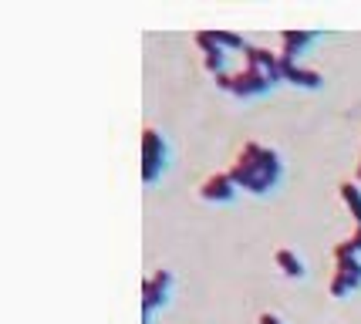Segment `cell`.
<instances>
[{"instance_id":"cell-1","label":"cell","mask_w":361,"mask_h":324,"mask_svg":"<svg viewBox=\"0 0 361 324\" xmlns=\"http://www.w3.org/2000/svg\"><path fill=\"white\" fill-rule=\"evenodd\" d=\"M281 155L274 149H264V145H247L243 155L236 159V166L230 169V179L236 186H243L247 193H257V196H267L274 183L281 179Z\"/></svg>"},{"instance_id":"cell-2","label":"cell","mask_w":361,"mask_h":324,"mask_svg":"<svg viewBox=\"0 0 361 324\" xmlns=\"http://www.w3.org/2000/svg\"><path fill=\"white\" fill-rule=\"evenodd\" d=\"M166 166H169V145L156 128H145L142 132V183L156 186L162 179Z\"/></svg>"},{"instance_id":"cell-3","label":"cell","mask_w":361,"mask_h":324,"mask_svg":"<svg viewBox=\"0 0 361 324\" xmlns=\"http://www.w3.org/2000/svg\"><path fill=\"white\" fill-rule=\"evenodd\" d=\"M169 291H173V274L169 270H156V277H149L142 284V324H149L159 308H166Z\"/></svg>"},{"instance_id":"cell-4","label":"cell","mask_w":361,"mask_h":324,"mask_svg":"<svg viewBox=\"0 0 361 324\" xmlns=\"http://www.w3.org/2000/svg\"><path fill=\"white\" fill-rule=\"evenodd\" d=\"M274 85H281V81H277L274 75H267V71H260V68H250V64H247V71L233 75V81H230V92H233L236 98H253V95L270 92Z\"/></svg>"},{"instance_id":"cell-5","label":"cell","mask_w":361,"mask_h":324,"mask_svg":"<svg viewBox=\"0 0 361 324\" xmlns=\"http://www.w3.org/2000/svg\"><path fill=\"white\" fill-rule=\"evenodd\" d=\"M355 287H361V260L358 257H345V260H338V274L331 280V294L334 297H345Z\"/></svg>"},{"instance_id":"cell-6","label":"cell","mask_w":361,"mask_h":324,"mask_svg":"<svg viewBox=\"0 0 361 324\" xmlns=\"http://www.w3.org/2000/svg\"><path fill=\"white\" fill-rule=\"evenodd\" d=\"M283 51H281V68H294L298 54L317 37V31H283Z\"/></svg>"},{"instance_id":"cell-7","label":"cell","mask_w":361,"mask_h":324,"mask_svg":"<svg viewBox=\"0 0 361 324\" xmlns=\"http://www.w3.org/2000/svg\"><path fill=\"white\" fill-rule=\"evenodd\" d=\"M233 189H236V183L230 179V172H216L213 179H206V186L200 189V196L209 203H230L236 196Z\"/></svg>"},{"instance_id":"cell-8","label":"cell","mask_w":361,"mask_h":324,"mask_svg":"<svg viewBox=\"0 0 361 324\" xmlns=\"http://www.w3.org/2000/svg\"><path fill=\"white\" fill-rule=\"evenodd\" d=\"M200 41H209V44L223 47V51H247V41L233 31H200L196 34Z\"/></svg>"},{"instance_id":"cell-9","label":"cell","mask_w":361,"mask_h":324,"mask_svg":"<svg viewBox=\"0 0 361 324\" xmlns=\"http://www.w3.org/2000/svg\"><path fill=\"white\" fill-rule=\"evenodd\" d=\"M283 81H290V85H298V88H321L324 85V78L317 75V71H311V68H283Z\"/></svg>"},{"instance_id":"cell-10","label":"cell","mask_w":361,"mask_h":324,"mask_svg":"<svg viewBox=\"0 0 361 324\" xmlns=\"http://www.w3.org/2000/svg\"><path fill=\"white\" fill-rule=\"evenodd\" d=\"M196 44L206 51V68H209L216 78L226 75V51H223V47H216V44H209V41H200V37H196Z\"/></svg>"},{"instance_id":"cell-11","label":"cell","mask_w":361,"mask_h":324,"mask_svg":"<svg viewBox=\"0 0 361 324\" xmlns=\"http://www.w3.org/2000/svg\"><path fill=\"white\" fill-rule=\"evenodd\" d=\"M277 267H281V270L290 280H300V277H304V263H300V257L294 253V250H277Z\"/></svg>"},{"instance_id":"cell-12","label":"cell","mask_w":361,"mask_h":324,"mask_svg":"<svg viewBox=\"0 0 361 324\" xmlns=\"http://www.w3.org/2000/svg\"><path fill=\"white\" fill-rule=\"evenodd\" d=\"M341 196H345L348 210H351V216L358 220V227H361V189L355 183H345L341 186Z\"/></svg>"},{"instance_id":"cell-13","label":"cell","mask_w":361,"mask_h":324,"mask_svg":"<svg viewBox=\"0 0 361 324\" xmlns=\"http://www.w3.org/2000/svg\"><path fill=\"white\" fill-rule=\"evenodd\" d=\"M260 324H283L277 314H260Z\"/></svg>"},{"instance_id":"cell-14","label":"cell","mask_w":361,"mask_h":324,"mask_svg":"<svg viewBox=\"0 0 361 324\" xmlns=\"http://www.w3.org/2000/svg\"><path fill=\"white\" fill-rule=\"evenodd\" d=\"M358 179H361V166H358Z\"/></svg>"}]
</instances>
